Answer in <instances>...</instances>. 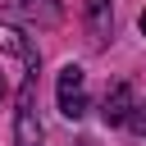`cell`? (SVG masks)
Masks as SVG:
<instances>
[{"mask_svg": "<svg viewBox=\"0 0 146 146\" xmlns=\"http://www.w3.org/2000/svg\"><path fill=\"white\" fill-rule=\"evenodd\" d=\"M14 146H41L36 82H23V87H18V105H14Z\"/></svg>", "mask_w": 146, "mask_h": 146, "instance_id": "cell-1", "label": "cell"}, {"mask_svg": "<svg viewBox=\"0 0 146 146\" xmlns=\"http://www.w3.org/2000/svg\"><path fill=\"white\" fill-rule=\"evenodd\" d=\"M82 68L78 64H64L59 68V114L64 119H82L87 114V91H82Z\"/></svg>", "mask_w": 146, "mask_h": 146, "instance_id": "cell-2", "label": "cell"}, {"mask_svg": "<svg viewBox=\"0 0 146 146\" xmlns=\"http://www.w3.org/2000/svg\"><path fill=\"white\" fill-rule=\"evenodd\" d=\"M0 9L23 23H59V14H64L59 0H0Z\"/></svg>", "mask_w": 146, "mask_h": 146, "instance_id": "cell-3", "label": "cell"}, {"mask_svg": "<svg viewBox=\"0 0 146 146\" xmlns=\"http://www.w3.org/2000/svg\"><path fill=\"white\" fill-rule=\"evenodd\" d=\"M132 105H137V96H132V87H128V82H119V87H110V91H105V119H110V123H123Z\"/></svg>", "mask_w": 146, "mask_h": 146, "instance_id": "cell-4", "label": "cell"}, {"mask_svg": "<svg viewBox=\"0 0 146 146\" xmlns=\"http://www.w3.org/2000/svg\"><path fill=\"white\" fill-rule=\"evenodd\" d=\"M87 27H91L96 41H105L110 27H114V5L110 0H87Z\"/></svg>", "mask_w": 146, "mask_h": 146, "instance_id": "cell-5", "label": "cell"}, {"mask_svg": "<svg viewBox=\"0 0 146 146\" xmlns=\"http://www.w3.org/2000/svg\"><path fill=\"white\" fill-rule=\"evenodd\" d=\"M0 50H9V55H18V59L36 64V50L23 41V32H18V27H0Z\"/></svg>", "mask_w": 146, "mask_h": 146, "instance_id": "cell-6", "label": "cell"}, {"mask_svg": "<svg viewBox=\"0 0 146 146\" xmlns=\"http://www.w3.org/2000/svg\"><path fill=\"white\" fill-rule=\"evenodd\" d=\"M123 123H128V128H132V132H137V137H146V105H141V100H137V105H132V110H128V119H123Z\"/></svg>", "mask_w": 146, "mask_h": 146, "instance_id": "cell-7", "label": "cell"}, {"mask_svg": "<svg viewBox=\"0 0 146 146\" xmlns=\"http://www.w3.org/2000/svg\"><path fill=\"white\" fill-rule=\"evenodd\" d=\"M141 32H146V9H141Z\"/></svg>", "mask_w": 146, "mask_h": 146, "instance_id": "cell-8", "label": "cell"}]
</instances>
